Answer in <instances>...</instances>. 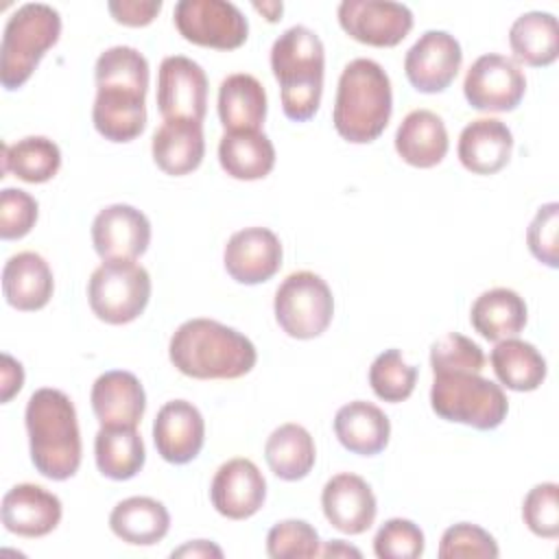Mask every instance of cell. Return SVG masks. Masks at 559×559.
Segmentation results:
<instances>
[{
  "label": "cell",
  "instance_id": "cell-1",
  "mask_svg": "<svg viewBox=\"0 0 559 559\" xmlns=\"http://www.w3.org/2000/svg\"><path fill=\"white\" fill-rule=\"evenodd\" d=\"M94 81V129L116 144L135 140L146 127V57L133 46H111L98 55Z\"/></svg>",
  "mask_w": 559,
  "mask_h": 559
},
{
  "label": "cell",
  "instance_id": "cell-2",
  "mask_svg": "<svg viewBox=\"0 0 559 559\" xmlns=\"http://www.w3.org/2000/svg\"><path fill=\"white\" fill-rule=\"evenodd\" d=\"M168 356L177 371L194 380H236L258 362L255 345L242 332L203 317L173 332Z\"/></svg>",
  "mask_w": 559,
  "mask_h": 559
},
{
  "label": "cell",
  "instance_id": "cell-3",
  "mask_svg": "<svg viewBox=\"0 0 559 559\" xmlns=\"http://www.w3.org/2000/svg\"><path fill=\"white\" fill-rule=\"evenodd\" d=\"M31 461L50 480H68L81 467V430L72 400L59 389H37L24 411Z\"/></svg>",
  "mask_w": 559,
  "mask_h": 559
},
{
  "label": "cell",
  "instance_id": "cell-4",
  "mask_svg": "<svg viewBox=\"0 0 559 559\" xmlns=\"http://www.w3.org/2000/svg\"><path fill=\"white\" fill-rule=\"evenodd\" d=\"M391 114L393 92L384 68L365 57L349 61L338 76L334 98L336 133L352 144H369L384 133Z\"/></svg>",
  "mask_w": 559,
  "mask_h": 559
},
{
  "label": "cell",
  "instance_id": "cell-5",
  "mask_svg": "<svg viewBox=\"0 0 559 559\" xmlns=\"http://www.w3.org/2000/svg\"><path fill=\"white\" fill-rule=\"evenodd\" d=\"M271 70L280 83L282 111L293 122L310 120L321 105L325 48L308 26L286 28L271 46Z\"/></svg>",
  "mask_w": 559,
  "mask_h": 559
},
{
  "label": "cell",
  "instance_id": "cell-6",
  "mask_svg": "<svg viewBox=\"0 0 559 559\" xmlns=\"http://www.w3.org/2000/svg\"><path fill=\"white\" fill-rule=\"evenodd\" d=\"M61 15L44 2H26L17 7L2 33L0 44V83L13 92L22 87L35 72L41 57L59 41Z\"/></svg>",
  "mask_w": 559,
  "mask_h": 559
},
{
  "label": "cell",
  "instance_id": "cell-7",
  "mask_svg": "<svg viewBox=\"0 0 559 559\" xmlns=\"http://www.w3.org/2000/svg\"><path fill=\"white\" fill-rule=\"evenodd\" d=\"M430 406L437 417L465 424L476 430L498 428L509 413V400L500 384L474 371L432 373Z\"/></svg>",
  "mask_w": 559,
  "mask_h": 559
},
{
  "label": "cell",
  "instance_id": "cell-8",
  "mask_svg": "<svg viewBox=\"0 0 559 559\" xmlns=\"http://www.w3.org/2000/svg\"><path fill=\"white\" fill-rule=\"evenodd\" d=\"M273 312L284 334L297 341H308L321 336L332 323L334 297L321 275L312 271H295L277 286Z\"/></svg>",
  "mask_w": 559,
  "mask_h": 559
},
{
  "label": "cell",
  "instance_id": "cell-9",
  "mask_svg": "<svg viewBox=\"0 0 559 559\" xmlns=\"http://www.w3.org/2000/svg\"><path fill=\"white\" fill-rule=\"evenodd\" d=\"M151 299V275L135 260L103 262L87 282L92 312L109 323L124 325L135 321Z\"/></svg>",
  "mask_w": 559,
  "mask_h": 559
},
{
  "label": "cell",
  "instance_id": "cell-10",
  "mask_svg": "<svg viewBox=\"0 0 559 559\" xmlns=\"http://www.w3.org/2000/svg\"><path fill=\"white\" fill-rule=\"evenodd\" d=\"M173 20L186 41L203 48L236 50L249 37L245 13L227 0H179Z\"/></svg>",
  "mask_w": 559,
  "mask_h": 559
},
{
  "label": "cell",
  "instance_id": "cell-11",
  "mask_svg": "<svg viewBox=\"0 0 559 559\" xmlns=\"http://www.w3.org/2000/svg\"><path fill=\"white\" fill-rule=\"evenodd\" d=\"M463 94L476 111H513L526 94V76L511 57L487 52L469 66Z\"/></svg>",
  "mask_w": 559,
  "mask_h": 559
},
{
  "label": "cell",
  "instance_id": "cell-12",
  "mask_svg": "<svg viewBox=\"0 0 559 559\" xmlns=\"http://www.w3.org/2000/svg\"><path fill=\"white\" fill-rule=\"evenodd\" d=\"M336 15L352 39L376 48L397 46L413 28V11L391 0H343Z\"/></svg>",
  "mask_w": 559,
  "mask_h": 559
},
{
  "label": "cell",
  "instance_id": "cell-13",
  "mask_svg": "<svg viewBox=\"0 0 559 559\" xmlns=\"http://www.w3.org/2000/svg\"><path fill=\"white\" fill-rule=\"evenodd\" d=\"M157 109L164 120L203 122L207 111L205 70L190 57H166L157 70Z\"/></svg>",
  "mask_w": 559,
  "mask_h": 559
},
{
  "label": "cell",
  "instance_id": "cell-14",
  "mask_svg": "<svg viewBox=\"0 0 559 559\" xmlns=\"http://www.w3.org/2000/svg\"><path fill=\"white\" fill-rule=\"evenodd\" d=\"M92 245L103 262L138 260L151 245V223L129 203L107 205L92 221Z\"/></svg>",
  "mask_w": 559,
  "mask_h": 559
},
{
  "label": "cell",
  "instance_id": "cell-15",
  "mask_svg": "<svg viewBox=\"0 0 559 559\" xmlns=\"http://www.w3.org/2000/svg\"><path fill=\"white\" fill-rule=\"evenodd\" d=\"M463 63V50L448 31H426L406 50L404 72L421 94H439L450 87Z\"/></svg>",
  "mask_w": 559,
  "mask_h": 559
},
{
  "label": "cell",
  "instance_id": "cell-16",
  "mask_svg": "<svg viewBox=\"0 0 559 559\" xmlns=\"http://www.w3.org/2000/svg\"><path fill=\"white\" fill-rule=\"evenodd\" d=\"M282 255V242L269 227H245L229 236L223 264L234 282L255 286L280 271Z\"/></svg>",
  "mask_w": 559,
  "mask_h": 559
},
{
  "label": "cell",
  "instance_id": "cell-17",
  "mask_svg": "<svg viewBox=\"0 0 559 559\" xmlns=\"http://www.w3.org/2000/svg\"><path fill=\"white\" fill-rule=\"evenodd\" d=\"M212 507L227 520H247L255 515L266 500V480L258 465L236 456L225 461L210 485Z\"/></svg>",
  "mask_w": 559,
  "mask_h": 559
},
{
  "label": "cell",
  "instance_id": "cell-18",
  "mask_svg": "<svg viewBox=\"0 0 559 559\" xmlns=\"http://www.w3.org/2000/svg\"><path fill=\"white\" fill-rule=\"evenodd\" d=\"M153 441L157 454L173 465L194 461L205 443V421L201 411L188 400L166 402L155 415Z\"/></svg>",
  "mask_w": 559,
  "mask_h": 559
},
{
  "label": "cell",
  "instance_id": "cell-19",
  "mask_svg": "<svg viewBox=\"0 0 559 559\" xmlns=\"http://www.w3.org/2000/svg\"><path fill=\"white\" fill-rule=\"evenodd\" d=\"M325 520L345 535H360L371 528L378 502L369 483L352 472L332 476L321 491Z\"/></svg>",
  "mask_w": 559,
  "mask_h": 559
},
{
  "label": "cell",
  "instance_id": "cell-20",
  "mask_svg": "<svg viewBox=\"0 0 559 559\" xmlns=\"http://www.w3.org/2000/svg\"><path fill=\"white\" fill-rule=\"evenodd\" d=\"M0 513L9 533L35 539L59 526L63 507L52 491L33 483H20L4 493Z\"/></svg>",
  "mask_w": 559,
  "mask_h": 559
},
{
  "label": "cell",
  "instance_id": "cell-21",
  "mask_svg": "<svg viewBox=\"0 0 559 559\" xmlns=\"http://www.w3.org/2000/svg\"><path fill=\"white\" fill-rule=\"evenodd\" d=\"M94 417L100 426H133L142 421L146 411V393L142 382L122 369L100 373L90 393Z\"/></svg>",
  "mask_w": 559,
  "mask_h": 559
},
{
  "label": "cell",
  "instance_id": "cell-22",
  "mask_svg": "<svg viewBox=\"0 0 559 559\" xmlns=\"http://www.w3.org/2000/svg\"><path fill=\"white\" fill-rule=\"evenodd\" d=\"M511 153L513 133L498 118L472 120L459 135V162L474 175H496L509 164Z\"/></svg>",
  "mask_w": 559,
  "mask_h": 559
},
{
  "label": "cell",
  "instance_id": "cell-23",
  "mask_svg": "<svg viewBox=\"0 0 559 559\" xmlns=\"http://www.w3.org/2000/svg\"><path fill=\"white\" fill-rule=\"evenodd\" d=\"M55 290L48 262L35 251H20L4 262L2 293L11 308L20 312L41 310Z\"/></svg>",
  "mask_w": 559,
  "mask_h": 559
},
{
  "label": "cell",
  "instance_id": "cell-24",
  "mask_svg": "<svg viewBox=\"0 0 559 559\" xmlns=\"http://www.w3.org/2000/svg\"><path fill=\"white\" fill-rule=\"evenodd\" d=\"M448 129L430 109H413L395 131L397 155L415 168H432L448 155Z\"/></svg>",
  "mask_w": 559,
  "mask_h": 559
},
{
  "label": "cell",
  "instance_id": "cell-25",
  "mask_svg": "<svg viewBox=\"0 0 559 559\" xmlns=\"http://www.w3.org/2000/svg\"><path fill=\"white\" fill-rule=\"evenodd\" d=\"M334 435L352 454L376 456L389 445L391 421L380 406L354 400L336 411Z\"/></svg>",
  "mask_w": 559,
  "mask_h": 559
},
{
  "label": "cell",
  "instance_id": "cell-26",
  "mask_svg": "<svg viewBox=\"0 0 559 559\" xmlns=\"http://www.w3.org/2000/svg\"><path fill=\"white\" fill-rule=\"evenodd\" d=\"M153 162L159 170L173 177H183L197 170L205 157L203 124L194 120H164L153 133Z\"/></svg>",
  "mask_w": 559,
  "mask_h": 559
},
{
  "label": "cell",
  "instance_id": "cell-27",
  "mask_svg": "<svg viewBox=\"0 0 559 559\" xmlns=\"http://www.w3.org/2000/svg\"><path fill=\"white\" fill-rule=\"evenodd\" d=\"M218 118L225 133L260 131L266 118L264 85L247 72L225 76L218 87Z\"/></svg>",
  "mask_w": 559,
  "mask_h": 559
},
{
  "label": "cell",
  "instance_id": "cell-28",
  "mask_svg": "<svg viewBox=\"0 0 559 559\" xmlns=\"http://www.w3.org/2000/svg\"><path fill=\"white\" fill-rule=\"evenodd\" d=\"M526 319V301L504 286L480 293L469 310L472 328L491 343L518 336L524 330Z\"/></svg>",
  "mask_w": 559,
  "mask_h": 559
},
{
  "label": "cell",
  "instance_id": "cell-29",
  "mask_svg": "<svg viewBox=\"0 0 559 559\" xmlns=\"http://www.w3.org/2000/svg\"><path fill=\"white\" fill-rule=\"evenodd\" d=\"M109 528L124 544L153 546L166 537L170 528V513L155 498L131 496L111 509Z\"/></svg>",
  "mask_w": 559,
  "mask_h": 559
},
{
  "label": "cell",
  "instance_id": "cell-30",
  "mask_svg": "<svg viewBox=\"0 0 559 559\" xmlns=\"http://www.w3.org/2000/svg\"><path fill=\"white\" fill-rule=\"evenodd\" d=\"M218 162L231 179H264L275 166V146L262 131H229L218 142Z\"/></svg>",
  "mask_w": 559,
  "mask_h": 559
},
{
  "label": "cell",
  "instance_id": "cell-31",
  "mask_svg": "<svg viewBox=\"0 0 559 559\" xmlns=\"http://www.w3.org/2000/svg\"><path fill=\"white\" fill-rule=\"evenodd\" d=\"M489 360L498 382L518 393L539 389L548 373L546 358L539 354V349L518 336L498 341Z\"/></svg>",
  "mask_w": 559,
  "mask_h": 559
},
{
  "label": "cell",
  "instance_id": "cell-32",
  "mask_svg": "<svg viewBox=\"0 0 559 559\" xmlns=\"http://www.w3.org/2000/svg\"><path fill=\"white\" fill-rule=\"evenodd\" d=\"M513 61L531 68H546L559 57V24L548 11H528L515 17L509 28Z\"/></svg>",
  "mask_w": 559,
  "mask_h": 559
},
{
  "label": "cell",
  "instance_id": "cell-33",
  "mask_svg": "<svg viewBox=\"0 0 559 559\" xmlns=\"http://www.w3.org/2000/svg\"><path fill=\"white\" fill-rule=\"evenodd\" d=\"M264 459L277 478L288 483L301 480L312 472L317 461L314 439L299 424H282L269 435Z\"/></svg>",
  "mask_w": 559,
  "mask_h": 559
},
{
  "label": "cell",
  "instance_id": "cell-34",
  "mask_svg": "<svg viewBox=\"0 0 559 559\" xmlns=\"http://www.w3.org/2000/svg\"><path fill=\"white\" fill-rule=\"evenodd\" d=\"M94 459L103 476L111 480L133 478L146 461L144 441L133 426H100L94 439Z\"/></svg>",
  "mask_w": 559,
  "mask_h": 559
},
{
  "label": "cell",
  "instance_id": "cell-35",
  "mask_svg": "<svg viewBox=\"0 0 559 559\" xmlns=\"http://www.w3.org/2000/svg\"><path fill=\"white\" fill-rule=\"evenodd\" d=\"M61 168V151L46 135H28L2 146V175L13 173L26 183L50 181Z\"/></svg>",
  "mask_w": 559,
  "mask_h": 559
},
{
  "label": "cell",
  "instance_id": "cell-36",
  "mask_svg": "<svg viewBox=\"0 0 559 559\" xmlns=\"http://www.w3.org/2000/svg\"><path fill=\"white\" fill-rule=\"evenodd\" d=\"M419 369L402 358V352L391 347L376 356L369 367V386L376 397L397 404L411 397L417 384Z\"/></svg>",
  "mask_w": 559,
  "mask_h": 559
},
{
  "label": "cell",
  "instance_id": "cell-37",
  "mask_svg": "<svg viewBox=\"0 0 559 559\" xmlns=\"http://www.w3.org/2000/svg\"><path fill=\"white\" fill-rule=\"evenodd\" d=\"M319 552V533L306 520H282L266 533V555L273 559L317 557Z\"/></svg>",
  "mask_w": 559,
  "mask_h": 559
},
{
  "label": "cell",
  "instance_id": "cell-38",
  "mask_svg": "<svg viewBox=\"0 0 559 559\" xmlns=\"http://www.w3.org/2000/svg\"><path fill=\"white\" fill-rule=\"evenodd\" d=\"M430 367L432 373L445 371H474L480 373L485 369V354L478 343L472 338L448 332L430 345Z\"/></svg>",
  "mask_w": 559,
  "mask_h": 559
},
{
  "label": "cell",
  "instance_id": "cell-39",
  "mask_svg": "<svg viewBox=\"0 0 559 559\" xmlns=\"http://www.w3.org/2000/svg\"><path fill=\"white\" fill-rule=\"evenodd\" d=\"M424 531L406 518L386 520L373 537V555L378 559H417L424 555Z\"/></svg>",
  "mask_w": 559,
  "mask_h": 559
},
{
  "label": "cell",
  "instance_id": "cell-40",
  "mask_svg": "<svg viewBox=\"0 0 559 559\" xmlns=\"http://www.w3.org/2000/svg\"><path fill=\"white\" fill-rule=\"evenodd\" d=\"M437 555L441 559H467V557H485L496 559L500 555L498 542L483 526L472 522H459L443 531Z\"/></svg>",
  "mask_w": 559,
  "mask_h": 559
},
{
  "label": "cell",
  "instance_id": "cell-41",
  "mask_svg": "<svg viewBox=\"0 0 559 559\" xmlns=\"http://www.w3.org/2000/svg\"><path fill=\"white\" fill-rule=\"evenodd\" d=\"M522 520L528 531L544 539L559 537V485L539 483L524 496Z\"/></svg>",
  "mask_w": 559,
  "mask_h": 559
},
{
  "label": "cell",
  "instance_id": "cell-42",
  "mask_svg": "<svg viewBox=\"0 0 559 559\" xmlns=\"http://www.w3.org/2000/svg\"><path fill=\"white\" fill-rule=\"evenodd\" d=\"M39 205L35 197L20 188H4L0 192V238L20 240L37 223Z\"/></svg>",
  "mask_w": 559,
  "mask_h": 559
},
{
  "label": "cell",
  "instance_id": "cell-43",
  "mask_svg": "<svg viewBox=\"0 0 559 559\" xmlns=\"http://www.w3.org/2000/svg\"><path fill=\"white\" fill-rule=\"evenodd\" d=\"M557 229H559V203L550 201L544 203L528 229H526V245L528 251L533 253V258L542 264H546L548 269H557L559 266V247H557Z\"/></svg>",
  "mask_w": 559,
  "mask_h": 559
},
{
  "label": "cell",
  "instance_id": "cell-44",
  "mask_svg": "<svg viewBox=\"0 0 559 559\" xmlns=\"http://www.w3.org/2000/svg\"><path fill=\"white\" fill-rule=\"evenodd\" d=\"M107 11L118 24L124 26H146L162 11V0H111Z\"/></svg>",
  "mask_w": 559,
  "mask_h": 559
},
{
  "label": "cell",
  "instance_id": "cell-45",
  "mask_svg": "<svg viewBox=\"0 0 559 559\" xmlns=\"http://www.w3.org/2000/svg\"><path fill=\"white\" fill-rule=\"evenodd\" d=\"M24 386V369L22 362L15 360L11 354H2V367H0V389H2V404L11 402V397L15 393H20V389Z\"/></svg>",
  "mask_w": 559,
  "mask_h": 559
},
{
  "label": "cell",
  "instance_id": "cell-46",
  "mask_svg": "<svg viewBox=\"0 0 559 559\" xmlns=\"http://www.w3.org/2000/svg\"><path fill=\"white\" fill-rule=\"evenodd\" d=\"M170 557H190V559H205V557H223V550L207 542V539H194V542H188L179 548H175L170 552Z\"/></svg>",
  "mask_w": 559,
  "mask_h": 559
},
{
  "label": "cell",
  "instance_id": "cell-47",
  "mask_svg": "<svg viewBox=\"0 0 559 559\" xmlns=\"http://www.w3.org/2000/svg\"><path fill=\"white\" fill-rule=\"evenodd\" d=\"M319 555H323V557H360V550L354 546H347L343 539H332L321 548Z\"/></svg>",
  "mask_w": 559,
  "mask_h": 559
},
{
  "label": "cell",
  "instance_id": "cell-48",
  "mask_svg": "<svg viewBox=\"0 0 559 559\" xmlns=\"http://www.w3.org/2000/svg\"><path fill=\"white\" fill-rule=\"evenodd\" d=\"M253 9L260 11V13H264V17H266L269 22H277L280 15H282V11H284V4H282V2H253Z\"/></svg>",
  "mask_w": 559,
  "mask_h": 559
}]
</instances>
